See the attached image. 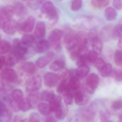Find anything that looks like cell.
Instances as JSON below:
<instances>
[{
	"label": "cell",
	"instance_id": "cell-24",
	"mask_svg": "<svg viewBox=\"0 0 122 122\" xmlns=\"http://www.w3.org/2000/svg\"><path fill=\"white\" fill-rule=\"evenodd\" d=\"M65 66V62L61 60H56L50 65L49 68L52 71H56L62 70Z\"/></svg>",
	"mask_w": 122,
	"mask_h": 122
},
{
	"label": "cell",
	"instance_id": "cell-14",
	"mask_svg": "<svg viewBox=\"0 0 122 122\" xmlns=\"http://www.w3.org/2000/svg\"><path fill=\"white\" fill-rule=\"evenodd\" d=\"M75 100L76 103L78 105L83 106L88 103L89 98L83 91H78L75 93Z\"/></svg>",
	"mask_w": 122,
	"mask_h": 122
},
{
	"label": "cell",
	"instance_id": "cell-12",
	"mask_svg": "<svg viewBox=\"0 0 122 122\" xmlns=\"http://www.w3.org/2000/svg\"><path fill=\"white\" fill-rule=\"evenodd\" d=\"M35 23V19L33 17L30 16L19 25V30L24 32H30L34 29Z\"/></svg>",
	"mask_w": 122,
	"mask_h": 122
},
{
	"label": "cell",
	"instance_id": "cell-49",
	"mask_svg": "<svg viewBox=\"0 0 122 122\" xmlns=\"http://www.w3.org/2000/svg\"><path fill=\"white\" fill-rule=\"evenodd\" d=\"M29 119L30 121L40 122L41 121V117L39 114L37 113H32L30 114Z\"/></svg>",
	"mask_w": 122,
	"mask_h": 122
},
{
	"label": "cell",
	"instance_id": "cell-54",
	"mask_svg": "<svg viewBox=\"0 0 122 122\" xmlns=\"http://www.w3.org/2000/svg\"><path fill=\"white\" fill-rule=\"evenodd\" d=\"M45 121L46 122H56L57 120L52 117H49L46 118Z\"/></svg>",
	"mask_w": 122,
	"mask_h": 122
},
{
	"label": "cell",
	"instance_id": "cell-53",
	"mask_svg": "<svg viewBox=\"0 0 122 122\" xmlns=\"http://www.w3.org/2000/svg\"><path fill=\"white\" fill-rule=\"evenodd\" d=\"M118 47L120 50H122V34L119 38V40L118 43Z\"/></svg>",
	"mask_w": 122,
	"mask_h": 122
},
{
	"label": "cell",
	"instance_id": "cell-2",
	"mask_svg": "<svg viewBox=\"0 0 122 122\" xmlns=\"http://www.w3.org/2000/svg\"><path fill=\"white\" fill-rule=\"evenodd\" d=\"M28 47L22 41L18 38H15L13 41L12 52L18 60H23L28 53Z\"/></svg>",
	"mask_w": 122,
	"mask_h": 122
},
{
	"label": "cell",
	"instance_id": "cell-30",
	"mask_svg": "<svg viewBox=\"0 0 122 122\" xmlns=\"http://www.w3.org/2000/svg\"><path fill=\"white\" fill-rule=\"evenodd\" d=\"M41 98L42 100L45 101H49L55 98L56 96L53 91L50 90H45L41 94Z\"/></svg>",
	"mask_w": 122,
	"mask_h": 122
},
{
	"label": "cell",
	"instance_id": "cell-48",
	"mask_svg": "<svg viewBox=\"0 0 122 122\" xmlns=\"http://www.w3.org/2000/svg\"><path fill=\"white\" fill-rule=\"evenodd\" d=\"M111 108L114 110L117 111L122 108V101L117 100L115 101L111 105Z\"/></svg>",
	"mask_w": 122,
	"mask_h": 122
},
{
	"label": "cell",
	"instance_id": "cell-20",
	"mask_svg": "<svg viewBox=\"0 0 122 122\" xmlns=\"http://www.w3.org/2000/svg\"><path fill=\"white\" fill-rule=\"evenodd\" d=\"M46 26L43 22H39L36 25L35 31V35L36 37L41 38L45 35Z\"/></svg>",
	"mask_w": 122,
	"mask_h": 122
},
{
	"label": "cell",
	"instance_id": "cell-13",
	"mask_svg": "<svg viewBox=\"0 0 122 122\" xmlns=\"http://www.w3.org/2000/svg\"><path fill=\"white\" fill-rule=\"evenodd\" d=\"M17 28L18 25L16 21L10 19L4 23L2 29L6 34L13 35L15 33Z\"/></svg>",
	"mask_w": 122,
	"mask_h": 122
},
{
	"label": "cell",
	"instance_id": "cell-26",
	"mask_svg": "<svg viewBox=\"0 0 122 122\" xmlns=\"http://www.w3.org/2000/svg\"><path fill=\"white\" fill-rule=\"evenodd\" d=\"M68 85L72 90L76 91L80 88L81 83L80 81L77 77L73 76L70 79Z\"/></svg>",
	"mask_w": 122,
	"mask_h": 122
},
{
	"label": "cell",
	"instance_id": "cell-44",
	"mask_svg": "<svg viewBox=\"0 0 122 122\" xmlns=\"http://www.w3.org/2000/svg\"><path fill=\"white\" fill-rule=\"evenodd\" d=\"M82 0H72L71 8L74 11H77L81 8L82 5Z\"/></svg>",
	"mask_w": 122,
	"mask_h": 122
},
{
	"label": "cell",
	"instance_id": "cell-55",
	"mask_svg": "<svg viewBox=\"0 0 122 122\" xmlns=\"http://www.w3.org/2000/svg\"><path fill=\"white\" fill-rule=\"evenodd\" d=\"M118 119L119 121L122 122V113L118 115Z\"/></svg>",
	"mask_w": 122,
	"mask_h": 122
},
{
	"label": "cell",
	"instance_id": "cell-5",
	"mask_svg": "<svg viewBox=\"0 0 122 122\" xmlns=\"http://www.w3.org/2000/svg\"><path fill=\"white\" fill-rule=\"evenodd\" d=\"M41 12L46 15L48 18L51 20H56L57 18V10L53 3L48 1L44 3L41 8Z\"/></svg>",
	"mask_w": 122,
	"mask_h": 122
},
{
	"label": "cell",
	"instance_id": "cell-50",
	"mask_svg": "<svg viewBox=\"0 0 122 122\" xmlns=\"http://www.w3.org/2000/svg\"><path fill=\"white\" fill-rule=\"evenodd\" d=\"M113 5L116 10H122V0H113Z\"/></svg>",
	"mask_w": 122,
	"mask_h": 122
},
{
	"label": "cell",
	"instance_id": "cell-11",
	"mask_svg": "<svg viewBox=\"0 0 122 122\" xmlns=\"http://www.w3.org/2000/svg\"><path fill=\"white\" fill-rule=\"evenodd\" d=\"M55 57L53 52H48L43 56L39 58L36 61V64L38 67L43 68L47 65Z\"/></svg>",
	"mask_w": 122,
	"mask_h": 122
},
{
	"label": "cell",
	"instance_id": "cell-8",
	"mask_svg": "<svg viewBox=\"0 0 122 122\" xmlns=\"http://www.w3.org/2000/svg\"><path fill=\"white\" fill-rule=\"evenodd\" d=\"M44 83L48 87H53L57 84L60 77L56 73L52 72H47L43 76Z\"/></svg>",
	"mask_w": 122,
	"mask_h": 122
},
{
	"label": "cell",
	"instance_id": "cell-16",
	"mask_svg": "<svg viewBox=\"0 0 122 122\" xmlns=\"http://www.w3.org/2000/svg\"><path fill=\"white\" fill-rule=\"evenodd\" d=\"M49 106L51 112H55L63 106L61 97L56 96L55 98L50 101Z\"/></svg>",
	"mask_w": 122,
	"mask_h": 122
},
{
	"label": "cell",
	"instance_id": "cell-17",
	"mask_svg": "<svg viewBox=\"0 0 122 122\" xmlns=\"http://www.w3.org/2000/svg\"><path fill=\"white\" fill-rule=\"evenodd\" d=\"M50 44L49 41L45 40H41L37 43L36 46V51L38 53L45 52L50 48Z\"/></svg>",
	"mask_w": 122,
	"mask_h": 122
},
{
	"label": "cell",
	"instance_id": "cell-4",
	"mask_svg": "<svg viewBox=\"0 0 122 122\" xmlns=\"http://www.w3.org/2000/svg\"><path fill=\"white\" fill-rule=\"evenodd\" d=\"M63 35V32L60 30L55 29L53 30L48 37V41L57 51H60L61 49V40Z\"/></svg>",
	"mask_w": 122,
	"mask_h": 122
},
{
	"label": "cell",
	"instance_id": "cell-51",
	"mask_svg": "<svg viewBox=\"0 0 122 122\" xmlns=\"http://www.w3.org/2000/svg\"><path fill=\"white\" fill-rule=\"evenodd\" d=\"M28 98L32 105L33 104H35L38 101V95L36 94L32 93L29 95Z\"/></svg>",
	"mask_w": 122,
	"mask_h": 122
},
{
	"label": "cell",
	"instance_id": "cell-18",
	"mask_svg": "<svg viewBox=\"0 0 122 122\" xmlns=\"http://www.w3.org/2000/svg\"><path fill=\"white\" fill-rule=\"evenodd\" d=\"M12 7L14 14L18 16H23L27 13V8L22 3H15Z\"/></svg>",
	"mask_w": 122,
	"mask_h": 122
},
{
	"label": "cell",
	"instance_id": "cell-32",
	"mask_svg": "<svg viewBox=\"0 0 122 122\" xmlns=\"http://www.w3.org/2000/svg\"><path fill=\"white\" fill-rule=\"evenodd\" d=\"M5 65L10 66L15 65L20 60L12 52V53L5 57Z\"/></svg>",
	"mask_w": 122,
	"mask_h": 122
},
{
	"label": "cell",
	"instance_id": "cell-7",
	"mask_svg": "<svg viewBox=\"0 0 122 122\" xmlns=\"http://www.w3.org/2000/svg\"><path fill=\"white\" fill-rule=\"evenodd\" d=\"M14 14L12 6L1 8L0 10V24L1 28L4 23L7 20H10V18Z\"/></svg>",
	"mask_w": 122,
	"mask_h": 122
},
{
	"label": "cell",
	"instance_id": "cell-47",
	"mask_svg": "<svg viewBox=\"0 0 122 122\" xmlns=\"http://www.w3.org/2000/svg\"><path fill=\"white\" fill-rule=\"evenodd\" d=\"M110 76L115 78L117 81H122V71L113 70Z\"/></svg>",
	"mask_w": 122,
	"mask_h": 122
},
{
	"label": "cell",
	"instance_id": "cell-31",
	"mask_svg": "<svg viewBox=\"0 0 122 122\" xmlns=\"http://www.w3.org/2000/svg\"><path fill=\"white\" fill-rule=\"evenodd\" d=\"M122 24H119L113 28L111 33V37L114 40H117L122 35Z\"/></svg>",
	"mask_w": 122,
	"mask_h": 122
},
{
	"label": "cell",
	"instance_id": "cell-25",
	"mask_svg": "<svg viewBox=\"0 0 122 122\" xmlns=\"http://www.w3.org/2000/svg\"><path fill=\"white\" fill-rule=\"evenodd\" d=\"M105 15L107 20L113 21L116 19L117 13L114 8L111 7H108L105 10Z\"/></svg>",
	"mask_w": 122,
	"mask_h": 122
},
{
	"label": "cell",
	"instance_id": "cell-10",
	"mask_svg": "<svg viewBox=\"0 0 122 122\" xmlns=\"http://www.w3.org/2000/svg\"><path fill=\"white\" fill-rule=\"evenodd\" d=\"M97 109V105L93 103L81 110L80 114L84 119L90 120L95 115Z\"/></svg>",
	"mask_w": 122,
	"mask_h": 122
},
{
	"label": "cell",
	"instance_id": "cell-56",
	"mask_svg": "<svg viewBox=\"0 0 122 122\" xmlns=\"http://www.w3.org/2000/svg\"></svg>",
	"mask_w": 122,
	"mask_h": 122
},
{
	"label": "cell",
	"instance_id": "cell-42",
	"mask_svg": "<svg viewBox=\"0 0 122 122\" xmlns=\"http://www.w3.org/2000/svg\"><path fill=\"white\" fill-rule=\"evenodd\" d=\"M89 62L86 53L82 54L77 60L76 65L78 66H83L87 65Z\"/></svg>",
	"mask_w": 122,
	"mask_h": 122
},
{
	"label": "cell",
	"instance_id": "cell-36",
	"mask_svg": "<svg viewBox=\"0 0 122 122\" xmlns=\"http://www.w3.org/2000/svg\"><path fill=\"white\" fill-rule=\"evenodd\" d=\"M11 47V45L9 42L7 41H2L0 44V53L1 54L7 53L10 50Z\"/></svg>",
	"mask_w": 122,
	"mask_h": 122
},
{
	"label": "cell",
	"instance_id": "cell-33",
	"mask_svg": "<svg viewBox=\"0 0 122 122\" xmlns=\"http://www.w3.org/2000/svg\"><path fill=\"white\" fill-rule=\"evenodd\" d=\"M72 90L70 88L62 94L64 102L67 105H71L72 103L73 95Z\"/></svg>",
	"mask_w": 122,
	"mask_h": 122
},
{
	"label": "cell",
	"instance_id": "cell-40",
	"mask_svg": "<svg viewBox=\"0 0 122 122\" xmlns=\"http://www.w3.org/2000/svg\"><path fill=\"white\" fill-rule=\"evenodd\" d=\"M114 61L116 65L118 67L122 66V50H116L114 54Z\"/></svg>",
	"mask_w": 122,
	"mask_h": 122
},
{
	"label": "cell",
	"instance_id": "cell-9",
	"mask_svg": "<svg viewBox=\"0 0 122 122\" xmlns=\"http://www.w3.org/2000/svg\"><path fill=\"white\" fill-rule=\"evenodd\" d=\"M1 76L3 80L10 82H15L18 80V76L15 71L11 68L4 69L1 72Z\"/></svg>",
	"mask_w": 122,
	"mask_h": 122
},
{
	"label": "cell",
	"instance_id": "cell-46",
	"mask_svg": "<svg viewBox=\"0 0 122 122\" xmlns=\"http://www.w3.org/2000/svg\"><path fill=\"white\" fill-rule=\"evenodd\" d=\"M105 61L101 58H98L96 61L93 63L95 67L98 71L102 69L106 64Z\"/></svg>",
	"mask_w": 122,
	"mask_h": 122
},
{
	"label": "cell",
	"instance_id": "cell-52",
	"mask_svg": "<svg viewBox=\"0 0 122 122\" xmlns=\"http://www.w3.org/2000/svg\"><path fill=\"white\" fill-rule=\"evenodd\" d=\"M5 65V57L4 56H1L0 58V68L1 70Z\"/></svg>",
	"mask_w": 122,
	"mask_h": 122
},
{
	"label": "cell",
	"instance_id": "cell-21",
	"mask_svg": "<svg viewBox=\"0 0 122 122\" xmlns=\"http://www.w3.org/2000/svg\"><path fill=\"white\" fill-rule=\"evenodd\" d=\"M32 106L30 100L27 98H22L18 103L19 109L23 112H27L30 110Z\"/></svg>",
	"mask_w": 122,
	"mask_h": 122
},
{
	"label": "cell",
	"instance_id": "cell-6",
	"mask_svg": "<svg viewBox=\"0 0 122 122\" xmlns=\"http://www.w3.org/2000/svg\"><path fill=\"white\" fill-rule=\"evenodd\" d=\"M42 84V78L40 76L35 75L30 78L27 82L26 85V91L28 92H34L41 88Z\"/></svg>",
	"mask_w": 122,
	"mask_h": 122
},
{
	"label": "cell",
	"instance_id": "cell-29",
	"mask_svg": "<svg viewBox=\"0 0 122 122\" xmlns=\"http://www.w3.org/2000/svg\"><path fill=\"white\" fill-rule=\"evenodd\" d=\"M112 28L110 25H106L102 28L100 31V35L103 39L107 40L111 37Z\"/></svg>",
	"mask_w": 122,
	"mask_h": 122
},
{
	"label": "cell",
	"instance_id": "cell-23",
	"mask_svg": "<svg viewBox=\"0 0 122 122\" xmlns=\"http://www.w3.org/2000/svg\"><path fill=\"white\" fill-rule=\"evenodd\" d=\"M113 70L112 65L109 63H106L105 65L98 71L99 74L102 77L106 78L111 76Z\"/></svg>",
	"mask_w": 122,
	"mask_h": 122
},
{
	"label": "cell",
	"instance_id": "cell-38",
	"mask_svg": "<svg viewBox=\"0 0 122 122\" xmlns=\"http://www.w3.org/2000/svg\"><path fill=\"white\" fill-rule=\"evenodd\" d=\"M23 93L20 89H15L11 93V96L13 101L16 102H19L23 98Z\"/></svg>",
	"mask_w": 122,
	"mask_h": 122
},
{
	"label": "cell",
	"instance_id": "cell-19",
	"mask_svg": "<svg viewBox=\"0 0 122 122\" xmlns=\"http://www.w3.org/2000/svg\"><path fill=\"white\" fill-rule=\"evenodd\" d=\"M22 69L25 73L28 75H32L36 71V67L33 63L27 62L24 63L22 65Z\"/></svg>",
	"mask_w": 122,
	"mask_h": 122
},
{
	"label": "cell",
	"instance_id": "cell-41",
	"mask_svg": "<svg viewBox=\"0 0 122 122\" xmlns=\"http://www.w3.org/2000/svg\"><path fill=\"white\" fill-rule=\"evenodd\" d=\"M99 116L101 121L102 122H110L111 121L109 120L110 118L111 113L108 110L104 111L103 110L100 111H99Z\"/></svg>",
	"mask_w": 122,
	"mask_h": 122
},
{
	"label": "cell",
	"instance_id": "cell-27",
	"mask_svg": "<svg viewBox=\"0 0 122 122\" xmlns=\"http://www.w3.org/2000/svg\"><path fill=\"white\" fill-rule=\"evenodd\" d=\"M110 0H91V5L97 9L104 8L109 5Z\"/></svg>",
	"mask_w": 122,
	"mask_h": 122
},
{
	"label": "cell",
	"instance_id": "cell-15",
	"mask_svg": "<svg viewBox=\"0 0 122 122\" xmlns=\"http://www.w3.org/2000/svg\"><path fill=\"white\" fill-rule=\"evenodd\" d=\"M93 50L98 55L101 54L103 48V43L100 38L96 36L92 38Z\"/></svg>",
	"mask_w": 122,
	"mask_h": 122
},
{
	"label": "cell",
	"instance_id": "cell-39",
	"mask_svg": "<svg viewBox=\"0 0 122 122\" xmlns=\"http://www.w3.org/2000/svg\"><path fill=\"white\" fill-rule=\"evenodd\" d=\"M46 0H29L28 3V6L33 10H37Z\"/></svg>",
	"mask_w": 122,
	"mask_h": 122
},
{
	"label": "cell",
	"instance_id": "cell-28",
	"mask_svg": "<svg viewBox=\"0 0 122 122\" xmlns=\"http://www.w3.org/2000/svg\"><path fill=\"white\" fill-rule=\"evenodd\" d=\"M37 109L41 115L44 116H48L51 112L49 105L45 103H40L37 106Z\"/></svg>",
	"mask_w": 122,
	"mask_h": 122
},
{
	"label": "cell",
	"instance_id": "cell-35",
	"mask_svg": "<svg viewBox=\"0 0 122 122\" xmlns=\"http://www.w3.org/2000/svg\"><path fill=\"white\" fill-rule=\"evenodd\" d=\"M21 41L23 43L30 47L35 42V38L32 35L26 34L23 36Z\"/></svg>",
	"mask_w": 122,
	"mask_h": 122
},
{
	"label": "cell",
	"instance_id": "cell-22",
	"mask_svg": "<svg viewBox=\"0 0 122 122\" xmlns=\"http://www.w3.org/2000/svg\"><path fill=\"white\" fill-rule=\"evenodd\" d=\"M90 72V68L88 65L78 66L76 71V75L80 78L85 77L88 75Z\"/></svg>",
	"mask_w": 122,
	"mask_h": 122
},
{
	"label": "cell",
	"instance_id": "cell-34",
	"mask_svg": "<svg viewBox=\"0 0 122 122\" xmlns=\"http://www.w3.org/2000/svg\"><path fill=\"white\" fill-rule=\"evenodd\" d=\"M0 118L5 119H10V116L9 114V112L6 105L1 101L0 102Z\"/></svg>",
	"mask_w": 122,
	"mask_h": 122
},
{
	"label": "cell",
	"instance_id": "cell-45",
	"mask_svg": "<svg viewBox=\"0 0 122 122\" xmlns=\"http://www.w3.org/2000/svg\"><path fill=\"white\" fill-rule=\"evenodd\" d=\"M55 113L56 118L59 120H63L66 115L65 109L63 106Z\"/></svg>",
	"mask_w": 122,
	"mask_h": 122
},
{
	"label": "cell",
	"instance_id": "cell-43",
	"mask_svg": "<svg viewBox=\"0 0 122 122\" xmlns=\"http://www.w3.org/2000/svg\"><path fill=\"white\" fill-rule=\"evenodd\" d=\"M86 55L89 62L91 63H94L98 58V54L93 50L87 52Z\"/></svg>",
	"mask_w": 122,
	"mask_h": 122
},
{
	"label": "cell",
	"instance_id": "cell-37",
	"mask_svg": "<svg viewBox=\"0 0 122 122\" xmlns=\"http://www.w3.org/2000/svg\"><path fill=\"white\" fill-rule=\"evenodd\" d=\"M66 80H63L59 84L57 88V92L58 93L62 95L63 93L67 91L70 88L69 85L66 82Z\"/></svg>",
	"mask_w": 122,
	"mask_h": 122
},
{
	"label": "cell",
	"instance_id": "cell-1",
	"mask_svg": "<svg viewBox=\"0 0 122 122\" xmlns=\"http://www.w3.org/2000/svg\"><path fill=\"white\" fill-rule=\"evenodd\" d=\"M100 24V21L98 19L90 16H79L76 18L75 21L76 27L89 30L93 29H97Z\"/></svg>",
	"mask_w": 122,
	"mask_h": 122
},
{
	"label": "cell",
	"instance_id": "cell-3",
	"mask_svg": "<svg viewBox=\"0 0 122 122\" xmlns=\"http://www.w3.org/2000/svg\"><path fill=\"white\" fill-rule=\"evenodd\" d=\"M99 82L100 78L98 75L94 73H91L86 81V90L89 94H93L98 87Z\"/></svg>",
	"mask_w": 122,
	"mask_h": 122
}]
</instances>
